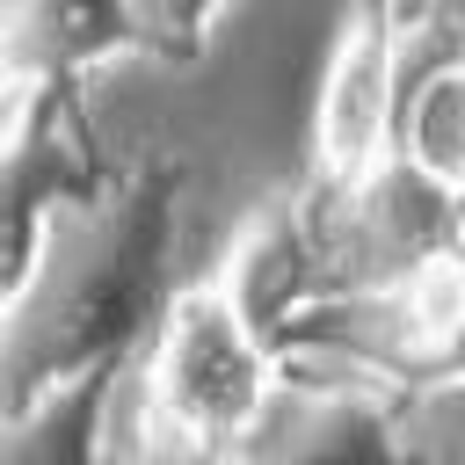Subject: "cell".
Listing matches in <instances>:
<instances>
[{
  "mask_svg": "<svg viewBox=\"0 0 465 465\" xmlns=\"http://www.w3.org/2000/svg\"><path fill=\"white\" fill-rule=\"evenodd\" d=\"M320 276H327V247H320V232H312V218H305L298 203L254 211V218L240 225V240L225 247V269H218L225 298H232L269 341L305 320V305L320 298Z\"/></svg>",
  "mask_w": 465,
  "mask_h": 465,
  "instance_id": "277c9868",
  "label": "cell"
},
{
  "mask_svg": "<svg viewBox=\"0 0 465 465\" xmlns=\"http://www.w3.org/2000/svg\"><path fill=\"white\" fill-rule=\"evenodd\" d=\"M189 465H254V458H247V443H225V450H211V458H189Z\"/></svg>",
  "mask_w": 465,
  "mask_h": 465,
  "instance_id": "8fae6325",
  "label": "cell"
},
{
  "mask_svg": "<svg viewBox=\"0 0 465 465\" xmlns=\"http://www.w3.org/2000/svg\"><path fill=\"white\" fill-rule=\"evenodd\" d=\"M400 160L465 203V58H443L407 80L400 102Z\"/></svg>",
  "mask_w": 465,
  "mask_h": 465,
  "instance_id": "ba28073f",
  "label": "cell"
},
{
  "mask_svg": "<svg viewBox=\"0 0 465 465\" xmlns=\"http://www.w3.org/2000/svg\"><path fill=\"white\" fill-rule=\"evenodd\" d=\"M145 44V22L131 0H7V73L58 87L87 65H109L116 51Z\"/></svg>",
  "mask_w": 465,
  "mask_h": 465,
  "instance_id": "5b68a950",
  "label": "cell"
},
{
  "mask_svg": "<svg viewBox=\"0 0 465 465\" xmlns=\"http://www.w3.org/2000/svg\"><path fill=\"white\" fill-rule=\"evenodd\" d=\"M429 421L443 429V443H450V458L465 465V378H450L436 400H429Z\"/></svg>",
  "mask_w": 465,
  "mask_h": 465,
  "instance_id": "30bf717a",
  "label": "cell"
},
{
  "mask_svg": "<svg viewBox=\"0 0 465 465\" xmlns=\"http://www.w3.org/2000/svg\"><path fill=\"white\" fill-rule=\"evenodd\" d=\"M458 254H465V203H458Z\"/></svg>",
  "mask_w": 465,
  "mask_h": 465,
  "instance_id": "7c38bea8",
  "label": "cell"
},
{
  "mask_svg": "<svg viewBox=\"0 0 465 465\" xmlns=\"http://www.w3.org/2000/svg\"><path fill=\"white\" fill-rule=\"evenodd\" d=\"M254 465H400L392 421L363 392H276L247 436Z\"/></svg>",
  "mask_w": 465,
  "mask_h": 465,
  "instance_id": "8992f818",
  "label": "cell"
},
{
  "mask_svg": "<svg viewBox=\"0 0 465 465\" xmlns=\"http://www.w3.org/2000/svg\"><path fill=\"white\" fill-rule=\"evenodd\" d=\"M276 407V349L269 334L225 298V283H182L160 320L138 371V414L153 450L211 458L225 443H247L262 414Z\"/></svg>",
  "mask_w": 465,
  "mask_h": 465,
  "instance_id": "7a4b0ae2",
  "label": "cell"
},
{
  "mask_svg": "<svg viewBox=\"0 0 465 465\" xmlns=\"http://www.w3.org/2000/svg\"><path fill=\"white\" fill-rule=\"evenodd\" d=\"M174 240V174L138 167L94 196H58L44 232L7 269V407L116 371L145 320H160V269Z\"/></svg>",
  "mask_w": 465,
  "mask_h": 465,
  "instance_id": "6da1fadb",
  "label": "cell"
},
{
  "mask_svg": "<svg viewBox=\"0 0 465 465\" xmlns=\"http://www.w3.org/2000/svg\"><path fill=\"white\" fill-rule=\"evenodd\" d=\"M116 385H124V363L7 407V465H94Z\"/></svg>",
  "mask_w": 465,
  "mask_h": 465,
  "instance_id": "52a82bcc",
  "label": "cell"
},
{
  "mask_svg": "<svg viewBox=\"0 0 465 465\" xmlns=\"http://www.w3.org/2000/svg\"><path fill=\"white\" fill-rule=\"evenodd\" d=\"M138 22H145V44H189L225 0H131Z\"/></svg>",
  "mask_w": 465,
  "mask_h": 465,
  "instance_id": "9c48e42d",
  "label": "cell"
},
{
  "mask_svg": "<svg viewBox=\"0 0 465 465\" xmlns=\"http://www.w3.org/2000/svg\"><path fill=\"white\" fill-rule=\"evenodd\" d=\"M400 102H407V65L385 7H356L327 51L320 102H312V153L327 189H356L400 160Z\"/></svg>",
  "mask_w": 465,
  "mask_h": 465,
  "instance_id": "3957f363",
  "label": "cell"
}]
</instances>
